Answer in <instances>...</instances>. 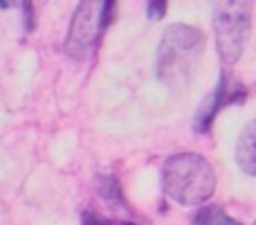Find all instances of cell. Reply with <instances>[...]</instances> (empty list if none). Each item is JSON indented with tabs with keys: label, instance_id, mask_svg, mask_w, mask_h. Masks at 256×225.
Wrapping results in <instances>:
<instances>
[{
	"label": "cell",
	"instance_id": "6da1fadb",
	"mask_svg": "<svg viewBox=\"0 0 256 225\" xmlns=\"http://www.w3.org/2000/svg\"><path fill=\"white\" fill-rule=\"evenodd\" d=\"M204 52V34L198 27L173 23L158 48V79L166 88L182 90L191 81Z\"/></svg>",
	"mask_w": 256,
	"mask_h": 225
},
{
	"label": "cell",
	"instance_id": "7a4b0ae2",
	"mask_svg": "<svg viewBox=\"0 0 256 225\" xmlns=\"http://www.w3.org/2000/svg\"><path fill=\"white\" fill-rule=\"evenodd\" d=\"M162 187L173 203L196 207L214 196L216 173L202 155L176 153L162 167Z\"/></svg>",
	"mask_w": 256,
	"mask_h": 225
},
{
	"label": "cell",
	"instance_id": "3957f363",
	"mask_svg": "<svg viewBox=\"0 0 256 225\" xmlns=\"http://www.w3.org/2000/svg\"><path fill=\"white\" fill-rule=\"evenodd\" d=\"M252 30V5L250 3H218L214 9V32L220 61L234 66L245 50Z\"/></svg>",
	"mask_w": 256,
	"mask_h": 225
},
{
	"label": "cell",
	"instance_id": "277c9868",
	"mask_svg": "<svg viewBox=\"0 0 256 225\" xmlns=\"http://www.w3.org/2000/svg\"><path fill=\"white\" fill-rule=\"evenodd\" d=\"M104 3L86 0L76 7L72 16L70 30L66 39V52L74 59H86L97 45L99 34L104 30Z\"/></svg>",
	"mask_w": 256,
	"mask_h": 225
},
{
	"label": "cell",
	"instance_id": "5b68a950",
	"mask_svg": "<svg viewBox=\"0 0 256 225\" xmlns=\"http://www.w3.org/2000/svg\"><path fill=\"white\" fill-rule=\"evenodd\" d=\"M243 97H245L243 84L234 81L230 72H225V75L220 77V81H218V86L214 88V93L202 102V106H200V111L194 119V128L198 133H207L209 128H212L216 115L220 113L222 108L230 106V104L243 102Z\"/></svg>",
	"mask_w": 256,
	"mask_h": 225
},
{
	"label": "cell",
	"instance_id": "8992f818",
	"mask_svg": "<svg viewBox=\"0 0 256 225\" xmlns=\"http://www.w3.org/2000/svg\"><path fill=\"white\" fill-rule=\"evenodd\" d=\"M236 164L243 173L256 176V119L243 128L236 142Z\"/></svg>",
	"mask_w": 256,
	"mask_h": 225
},
{
	"label": "cell",
	"instance_id": "52a82bcc",
	"mask_svg": "<svg viewBox=\"0 0 256 225\" xmlns=\"http://www.w3.org/2000/svg\"><path fill=\"white\" fill-rule=\"evenodd\" d=\"M97 189L108 203H122V189L120 180L115 176H102L97 178Z\"/></svg>",
	"mask_w": 256,
	"mask_h": 225
},
{
	"label": "cell",
	"instance_id": "ba28073f",
	"mask_svg": "<svg viewBox=\"0 0 256 225\" xmlns=\"http://www.w3.org/2000/svg\"><path fill=\"white\" fill-rule=\"evenodd\" d=\"M81 225H135L130 221H115V218L99 216L94 212H84L81 214Z\"/></svg>",
	"mask_w": 256,
	"mask_h": 225
},
{
	"label": "cell",
	"instance_id": "9c48e42d",
	"mask_svg": "<svg viewBox=\"0 0 256 225\" xmlns=\"http://www.w3.org/2000/svg\"><path fill=\"white\" fill-rule=\"evenodd\" d=\"M216 214H218V207H204L194 216L191 225H216Z\"/></svg>",
	"mask_w": 256,
	"mask_h": 225
},
{
	"label": "cell",
	"instance_id": "30bf717a",
	"mask_svg": "<svg viewBox=\"0 0 256 225\" xmlns=\"http://www.w3.org/2000/svg\"><path fill=\"white\" fill-rule=\"evenodd\" d=\"M164 12H166V3H160V0H153V3L148 5V18H153V21L162 18V16H164Z\"/></svg>",
	"mask_w": 256,
	"mask_h": 225
},
{
	"label": "cell",
	"instance_id": "8fae6325",
	"mask_svg": "<svg viewBox=\"0 0 256 225\" xmlns=\"http://www.w3.org/2000/svg\"><path fill=\"white\" fill-rule=\"evenodd\" d=\"M22 12H25V30L32 32L34 30V7H32V3H22Z\"/></svg>",
	"mask_w": 256,
	"mask_h": 225
},
{
	"label": "cell",
	"instance_id": "7c38bea8",
	"mask_svg": "<svg viewBox=\"0 0 256 225\" xmlns=\"http://www.w3.org/2000/svg\"><path fill=\"white\" fill-rule=\"evenodd\" d=\"M216 225H240V223H236L232 216H227L225 212H220V209H218V214H216Z\"/></svg>",
	"mask_w": 256,
	"mask_h": 225
},
{
	"label": "cell",
	"instance_id": "4fadbf2b",
	"mask_svg": "<svg viewBox=\"0 0 256 225\" xmlns=\"http://www.w3.org/2000/svg\"><path fill=\"white\" fill-rule=\"evenodd\" d=\"M254 225H256V223H254Z\"/></svg>",
	"mask_w": 256,
	"mask_h": 225
}]
</instances>
